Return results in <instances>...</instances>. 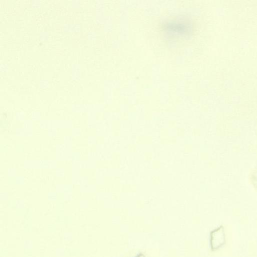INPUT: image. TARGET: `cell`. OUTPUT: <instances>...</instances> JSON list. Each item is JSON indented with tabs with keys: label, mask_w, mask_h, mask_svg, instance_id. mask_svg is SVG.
Returning a JSON list of instances; mask_svg holds the SVG:
<instances>
[{
	"label": "cell",
	"mask_w": 257,
	"mask_h": 257,
	"mask_svg": "<svg viewBox=\"0 0 257 257\" xmlns=\"http://www.w3.org/2000/svg\"><path fill=\"white\" fill-rule=\"evenodd\" d=\"M210 236V244L212 250L218 249L224 244L225 236L222 226L212 231Z\"/></svg>",
	"instance_id": "obj_1"
},
{
	"label": "cell",
	"mask_w": 257,
	"mask_h": 257,
	"mask_svg": "<svg viewBox=\"0 0 257 257\" xmlns=\"http://www.w3.org/2000/svg\"><path fill=\"white\" fill-rule=\"evenodd\" d=\"M138 257H144V256L143 255H141V256L139 255Z\"/></svg>",
	"instance_id": "obj_2"
}]
</instances>
